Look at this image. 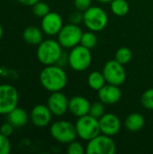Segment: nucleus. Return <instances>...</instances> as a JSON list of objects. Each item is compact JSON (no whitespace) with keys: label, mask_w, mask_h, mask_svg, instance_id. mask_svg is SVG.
I'll list each match as a JSON object with an SVG mask.
<instances>
[{"label":"nucleus","mask_w":153,"mask_h":154,"mask_svg":"<svg viewBox=\"0 0 153 154\" xmlns=\"http://www.w3.org/2000/svg\"><path fill=\"white\" fill-rule=\"evenodd\" d=\"M97 2H100V3H103V4H107V3H111L113 0H96Z\"/></svg>","instance_id":"33"},{"label":"nucleus","mask_w":153,"mask_h":154,"mask_svg":"<svg viewBox=\"0 0 153 154\" xmlns=\"http://www.w3.org/2000/svg\"><path fill=\"white\" fill-rule=\"evenodd\" d=\"M111 11L116 16H124L128 14L130 6L126 0H113L110 3Z\"/></svg>","instance_id":"21"},{"label":"nucleus","mask_w":153,"mask_h":154,"mask_svg":"<svg viewBox=\"0 0 153 154\" xmlns=\"http://www.w3.org/2000/svg\"><path fill=\"white\" fill-rule=\"evenodd\" d=\"M58 41L52 39L43 40L37 47V60L44 66L57 64L63 51Z\"/></svg>","instance_id":"2"},{"label":"nucleus","mask_w":153,"mask_h":154,"mask_svg":"<svg viewBox=\"0 0 153 154\" xmlns=\"http://www.w3.org/2000/svg\"><path fill=\"white\" fill-rule=\"evenodd\" d=\"M67 152L69 154H84L86 152V148L77 141H73L68 144Z\"/></svg>","instance_id":"27"},{"label":"nucleus","mask_w":153,"mask_h":154,"mask_svg":"<svg viewBox=\"0 0 153 154\" xmlns=\"http://www.w3.org/2000/svg\"><path fill=\"white\" fill-rule=\"evenodd\" d=\"M92 0H74V5L77 10L80 12H85L91 6Z\"/></svg>","instance_id":"29"},{"label":"nucleus","mask_w":153,"mask_h":154,"mask_svg":"<svg viewBox=\"0 0 153 154\" xmlns=\"http://www.w3.org/2000/svg\"><path fill=\"white\" fill-rule=\"evenodd\" d=\"M132 57H133V52L131 49H129L128 47H121L116 51L115 55V60H116L121 64L125 65L131 61Z\"/></svg>","instance_id":"23"},{"label":"nucleus","mask_w":153,"mask_h":154,"mask_svg":"<svg viewBox=\"0 0 153 154\" xmlns=\"http://www.w3.org/2000/svg\"><path fill=\"white\" fill-rule=\"evenodd\" d=\"M102 72L106 82L109 84L121 86L126 79V71L124 68V65L118 62L116 60H108L105 64Z\"/></svg>","instance_id":"10"},{"label":"nucleus","mask_w":153,"mask_h":154,"mask_svg":"<svg viewBox=\"0 0 153 154\" xmlns=\"http://www.w3.org/2000/svg\"><path fill=\"white\" fill-rule=\"evenodd\" d=\"M11 149V142L8 136L0 133V154H9Z\"/></svg>","instance_id":"28"},{"label":"nucleus","mask_w":153,"mask_h":154,"mask_svg":"<svg viewBox=\"0 0 153 154\" xmlns=\"http://www.w3.org/2000/svg\"><path fill=\"white\" fill-rule=\"evenodd\" d=\"M106 79L103 72L99 71H92L87 77V84L90 88L93 90L98 91L106 85Z\"/></svg>","instance_id":"20"},{"label":"nucleus","mask_w":153,"mask_h":154,"mask_svg":"<svg viewBox=\"0 0 153 154\" xmlns=\"http://www.w3.org/2000/svg\"><path fill=\"white\" fill-rule=\"evenodd\" d=\"M23 39L31 45H39L43 41V32L36 26H28L23 32Z\"/></svg>","instance_id":"18"},{"label":"nucleus","mask_w":153,"mask_h":154,"mask_svg":"<svg viewBox=\"0 0 153 154\" xmlns=\"http://www.w3.org/2000/svg\"><path fill=\"white\" fill-rule=\"evenodd\" d=\"M69 22L71 23H74V24H79L80 23L83 22V14L82 12L80 11H77V12H73L69 14Z\"/></svg>","instance_id":"30"},{"label":"nucleus","mask_w":153,"mask_h":154,"mask_svg":"<svg viewBox=\"0 0 153 154\" xmlns=\"http://www.w3.org/2000/svg\"><path fill=\"white\" fill-rule=\"evenodd\" d=\"M50 133L55 141L63 144H69L75 141L78 136L75 125L66 120L54 122L50 127Z\"/></svg>","instance_id":"5"},{"label":"nucleus","mask_w":153,"mask_h":154,"mask_svg":"<svg viewBox=\"0 0 153 154\" xmlns=\"http://www.w3.org/2000/svg\"><path fill=\"white\" fill-rule=\"evenodd\" d=\"M19 102L17 89L10 84H0V115H7Z\"/></svg>","instance_id":"9"},{"label":"nucleus","mask_w":153,"mask_h":154,"mask_svg":"<svg viewBox=\"0 0 153 154\" xmlns=\"http://www.w3.org/2000/svg\"><path fill=\"white\" fill-rule=\"evenodd\" d=\"M89 115L99 119L105 115V104L103 102L96 101L91 103L90 109H89Z\"/></svg>","instance_id":"24"},{"label":"nucleus","mask_w":153,"mask_h":154,"mask_svg":"<svg viewBox=\"0 0 153 154\" xmlns=\"http://www.w3.org/2000/svg\"><path fill=\"white\" fill-rule=\"evenodd\" d=\"M40 82L49 92L61 91L68 83V76L62 67L57 64L45 66L40 73Z\"/></svg>","instance_id":"1"},{"label":"nucleus","mask_w":153,"mask_h":154,"mask_svg":"<svg viewBox=\"0 0 153 154\" xmlns=\"http://www.w3.org/2000/svg\"><path fill=\"white\" fill-rule=\"evenodd\" d=\"M99 126L101 134L108 135V136H115L121 130V121L120 118L115 114H105L99 119Z\"/></svg>","instance_id":"14"},{"label":"nucleus","mask_w":153,"mask_h":154,"mask_svg":"<svg viewBox=\"0 0 153 154\" xmlns=\"http://www.w3.org/2000/svg\"><path fill=\"white\" fill-rule=\"evenodd\" d=\"M83 34L82 29L78 24L69 23L63 25L58 33V42L64 49H72L80 44V40Z\"/></svg>","instance_id":"7"},{"label":"nucleus","mask_w":153,"mask_h":154,"mask_svg":"<svg viewBox=\"0 0 153 154\" xmlns=\"http://www.w3.org/2000/svg\"><path fill=\"white\" fill-rule=\"evenodd\" d=\"M75 126L78 137L83 141L88 142L101 134L99 120L89 114L81 117H78Z\"/></svg>","instance_id":"4"},{"label":"nucleus","mask_w":153,"mask_h":154,"mask_svg":"<svg viewBox=\"0 0 153 154\" xmlns=\"http://www.w3.org/2000/svg\"><path fill=\"white\" fill-rule=\"evenodd\" d=\"M141 103L144 108L153 110V88H149L143 92L141 97Z\"/></svg>","instance_id":"26"},{"label":"nucleus","mask_w":153,"mask_h":154,"mask_svg":"<svg viewBox=\"0 0 153 154\" xmlns=\"http://www.w3.org/2000/svg\"><path fill=\"white\" fill-rule=\"evenodd\" d=\"M52 113L46 105L39 104L33 106L30 113V119L32 125L39 128L46 127L51 121Z\"/></svg>","instance_id":"13"},{"label":"nucleus","mask_w":153,"mask_h":154,"mask_svg":"<svg viewBox=\"0 0 153 154\" xmlns=\"http://www.w3.org/2000/svg\"><path fill=\"white\" fill-rule=\"evenodd\" d=\"M14 129V127L9 122H7V123H5V124H3L1 125V127H0V133L9 137L10 135L13 134Z\"/></svg>","instance_id":"31"},{"label":"nucleus","mask_w":153,"mask_h":154,"mask_svg":"<svg viewBox=\"0 0 153 154\" xmlns=\"http://www.w3.org/2000/svg\"><path fill=\"white\" fill-rule=\"evenodd\" d=\"M92 62L91 50L81 44L72 48L69 53V65L75 71H85Z\"/></svg>","instance_id":"6"},{"label":"nucleus","mask_w":153,"mask_h":154,"mask_svg":"<svg viewBox=\"0 0 153 154\" xmlns=\"http://www.w3.org/2000/svg\"><path fill=\"white\" fill-rule=\"evenodd\" d=\"M80 44L89 50L94 49L97 44V37L95 34V32L89 31L83 32L80 40Z\"/></svg>","instance_id":"22"},{"label":"nucleus","mask_w":153,"mask_h":154,"mask_svg":"<svg viewBox=\"0 0 153 154\" xmlns=\"http://www.w3.org/2000/svg\"><path fill=\"white\" fill-rule=\"evenodd\" d=\"M144 125H145L144 116L140 113H133L129 115L124 121V126L126 130L132 133L142 130Z\"/></svg>","instance_id":"19"},{"label":"nucleus","mask_w":153,"mask_h":154,"mask_svg":"<svg viewBox=\"0 0 153 154\" xmlns=\"http://www.w3.org/2000/svg\"><path fill=\"white\" fill-rule=\"evenodd\" d=\"M47 106L52 115L62 116L69 111V99L61 91L51 92L47 100Z\"/></svg>","instance_id":"11"},{"label":"nucleus","mask_w":153,"mask_h":154,"mask_svg":"<svg viewBox=\"0 0 153 154\" xmlns=\"http://www.w3.org/2000/svg\"><path fill=\"white\" fill-rule=\"evenodd\" d=\"M122 97V91L119 86L107 84L98 90V98L105 105H115L120 101Z\"/></svg>","instance_id":"15"},{"label":"nucleus","mask_w":153,"mask_h":154,"mask_svg":"<svg viewBox=\"0 0 153 154\" xmlns=\"http://www.w3.org/2000/svg\"><path fill=\"white\" fill-rule=\"evenodd\" d=\"M83 23L89 31L100 32L106 27L108 15L103 8L91 5L83 12Z\"/></svg>","instance_id":"3"},{"label":"nucleus","mask_w":153,"mask_h":154,"mask_svg":"<svg viewBox=\"0 0 153 154\" xmlns=\"http://www.w3.org/2000/svg\"><path fill=\"white\" fill-rule=\"evenodd\" d=\"M115 152L116 144L115 141L111 136L103 134L88 141L86 146V153L87 154H115Z\"/></svg>","instance_id":"8"},{"label":"nucleus","mask_w":153,"mask_h":154,"mask_svg":"<svg viewBox=\"0 0 153 154\" xmlns=\"http://www.w3.org/2000/svg\"><path fill=\"white\" fill-rule=\"evenodd\" d=\"M21 4L27 5V6H32L34 4H36L37 2L41 1V0H18Z\"/></svg>","instance_id":"32"},{"label":"nucleus","mask_w":153,"mask_h":154,"mask_svg":"<svg viewBox=\"0 0 153 154\" xmlns=\"http://www.w3.org/2000/svg\"><path fill=\"white\" fill-rule=\"evenodd\" d=\"M2 36H3V27H2V24L0 23V40L2 39Z\"/></svg>","instance_id":"34"},{"label":"nucleus","mask_w":153,"mask_h":154,"mask_svg":"<svg viewBox=\"0 0 153 154\" xmlns=\"http://www.w3.org/2000/svg\"><path fill=\"white\" fill-rule=\"evenodd\" d=\"M7 116V122H9L14 128H21L26 125L29 121L28 113L22 107L16 106Z\"/></svg>","instance_id":"17"},{"label":"nucleus","mask_w":153,"mask_h":154,"mask_svg":"<svg viewBox=\"0 0 153 154\" xmlns=\"http://www.w3.org/2000/svg\"><path fill=\"white\" fill-rule=\"evenodd\" d=\"M41 27L42 32L49 36L58 35L63 27V20L61 15L56 12L48 13L41 18Z\"/></svg>","instance_id":"12"},{"label":"nucleus","mask_w":153,"mask_h":154,"mask_svg":"<svg viewBox=\"0 0 153 154\" xmlns=\"http://www.w3.org/2000/svg\"><path fill=\"white\" fill-rule=\"evenodd\" d=\"M91 103L82 96H75L69 100V111L71 115L81 117L89 114Z\"/></svg>","instance_id":"16"},{"label":"nucleus","mask_w":153,"mask_h":154,"mask_svg":"<svg viewBox=\"0 0 153 154\" xmlns=\"http://www.w3.org/2000/svg\"><path fill=\"white\" fill-rule=\"evenodd\" d=\"M50 12V6L45 2L39 1V2H37L36 4H34L32 5V13L37 17L42 18L43 16H45Z\"/></svg>","instance_id":"25"}]
</instances>
